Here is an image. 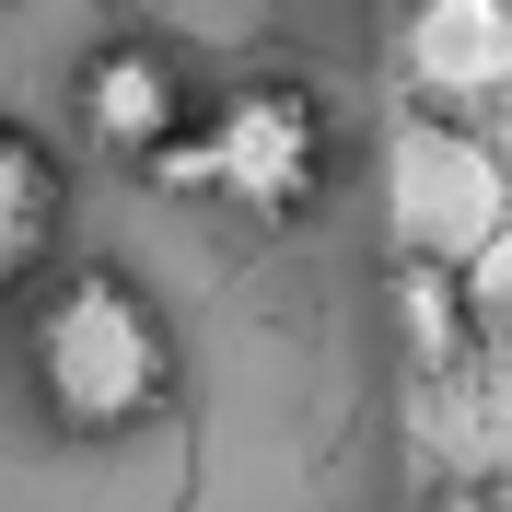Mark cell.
<instances>
[{
    "instance_id": "1",
    "label": "cell",
    "mask_w": 512,
    "mask_h": 512,
    "mask_svg": "<svg viewBox=\"0 0 512 512\" xmlns=\"http://www.w3.org/2000/svg\"><path fill=\"white\" fill-rule=\"evenodd\" d=\"M24 384L47 431L70 443H128L175 408V326L117 256H70L59 280H35L24 315Z\"/></svg>"
},
{
    "instance_id": "2",
    "label": "cell",
    "mask_w": 512,
    "mask_h": 512,
    "mask_svg": "<svg viewBox=\"0 0 512 512\" xmlns=\"http://www.w3.org/2000/svg\"><path fill=\"white\" fill-rule=\"evenodd\" d=\"M140 175L152 187H187V198H222L245 222H303L326 198V175H338V117H326V94L303 70H256L210 117H187Z\"/></svg>"
},
{
    "instance_id": "3",
    "label": "cell",
    "mask_w": 512,
    "mask_h": 512,
    "mask_svg": "<svg viewBox=\"0 0 512 512\" xmlns=\"http://www.w3.org/2000/svg\"><path fill=\"white\" fill-rule=\"evenodd\" d=\"M396 82L419 117L489 128L512 105V0H396Z\"/></svg>"
},
{
    "instance_id": "4",
    "label": "cell",
    "mask_w": 512,
    "mask_h": 512,
    "mask_svg": "<svg viewBox=\"0 0 512 512\" xmlns=\"http://www.w3.org/2000/svg\"><path fill=\"white\" fill-rule=\"evenodd\" d=\"M70 117H82V140L117 163H152L175 128H187V82H175V59L163 47H140V35H117V47H94L82 59V82H70Z\"/></svg>"
},
{
    "instance_id": "5",
    "label": "cell",
    "mask_w": 512,
    "mask_h": 512,
    "mask_svg": "<svg viewBox=\"0 0 512 512\" xmlns=\"http://www.w3.org/2000/svg\"><path fill=\"white\" fill-rule=\"evenodd\" d=\"M59 222H70V175H59V152H47L24 117H0V303L47 280Z\"/></svg>"
},
{
    "instance_id": "6",
    "label": "cell",
    "mask_w": 512,
    "mask_h": 512,
    "mask_svg": "<svg viewBox=\"0 0 512 512\" xmlns=\"http://www.w3.org/2000/svg\"><path fill=\"white\" fill-rule=\"evenodd\" d=\"M384 291H396V350H408V373H419V384H443V373H466V361H478V303H466V256L396 245Z\"/></svg>"
},
{
    "instance_id": "7",
    "label": "cell",
    "mask_w": 512,
    "mask_h": 512,
    "mask_svg": "<svg viewBox=\"0 0 512 512\" xmlns=\"http://www.w3.org/2000/svg\"><path fill=\"white\" fill-rule=\"evenodd\" d=\"M431 512H501V501H489V489H443Z\"/></svg>"
}]
</instances>
